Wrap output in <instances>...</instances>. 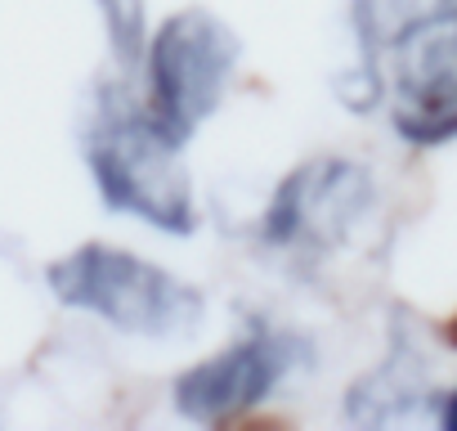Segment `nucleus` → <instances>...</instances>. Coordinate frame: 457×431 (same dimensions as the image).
<instances>
[{
    "label": "nucleus",
    "mask_w": 457,
    "mask_h": 431,
    "mask_svg": "<svg viewBox=\"0 0 457 431\" xmlns=\"http://www.w3.org/2000/svg\"><path fill=\"white\" fill-rule=\"evenodd\" d=\"M314 359L310 342L283 333L265 319H252L238 342H228L220 355L184 368L170 386V400L184 418L197 422H234L265 404L292 373Z\"/></svg>",
    "instance_id": "nucleus-4"
},
{
    "label": "nucleus",
    "mask_w": 457,
    "mask_h": 431,
    "mask_svg": "<svg viewBox=\"0 0 457 431\" xmlns=\"http://www.w3.org/2000/svg\"><path fill=\"white\" fill-rule=\"evenodd\" d=\"M444 337H448V342H453V346H457V315H453V319H448V324H444Z\"/></svg>",
    "instance_id": "nucleus-12"
},
{
    "label": "nucleus",
    "mask_w": 457,
    "mask_h": 431,
    "mask_svg": "<svg viewBox=\"0 0 457 431\" xmlns=\"http://www.w3.org/2000/svg\"><path fill=\"white\" fill-rule=\"evenodd\" d=\"M86 166L95 175L99 202L108 211L135 216V221L162 230V234H193L197 230V207L193 184L179 162V148L148 108H139L126 90L99 86L95 108L81 131Z\"/></svg>",
    "instance_id": "nucleus-1"
},
{
    "label": "nucleus",
    "mask_w": 457,
    "mask_h": 431,
    "mask_svg": "<svg viewBox=\"0 0 457 431\" xmlns=\"http://www.w3.org/2000/svg\"><path fill=\"white\" fill-rule=\"evenodd\" d=\"M243 41L211 10L170 14L148 41V113L175 139L188 144L202 122L224 104L238 72Z\"/></svg>",
    "instance_id": "nucleus-3"
},
{
    "label": "nucleus",
    "mask_w": 457,
    "mask_h": 431,
    "mask_svg": "<svg viewBox=\"0 0 457 431\" xmlns=\"http://www.w3.org/2000/svg\"><path fill=\"white\" fill-rule=\"evenodd\" d=\"M395 68V131L430 148L457 139V10L408 14L386 32Z\"/></svg>",
    "instance_id": "nucleus-5"
},
{
    "label": "nucleus",
    "mask_w": 457,
    "mask_h": 431,
    "mask_svg": "<svg viewBox=\"0 0 457 431\" xmlns=\"http://www.w3.org/2000/svg\"><path fill=\"white\" fill-rule=\"evenodd\" d=\"M439 422H444L448 431H457V391L439 400Z\"/></svg>",
    "instance_id": "nucleus-11"
},
{
    "label": "nucleus",
    "mask_w": 457,
    "mask_h": 431,
    "mask_svg": "<svg viewBox=\"0 0 457 431\" xmlns=\"http://www.w3.org/2000/svg\"><path fill=\"white\" fill-rule=\"evenodd\" d=\"M426 400H430L426 364L412 351V342L399 333L395 346H390V359L350 386L345 418L350 422H363V427H381V422H395V418H403L408 409H417Z\"/></svg>",
    "instance_id": "nucleus-7"
},
{
    "label": "nucleus",
    "mask_w": 457,
    "mask_h": 431,
    "mask_svg": "<svg viewBox=\"0 0 457 431\" xmlns=\"http://www.w3.org/2000/svg\"><path fill=\"white\" fill-rule=\"evenodd\" d=\"M395 19H408V14H439V10H457V0H390Z\"/></svg>",
    "instance_id": "nucleus-10"
},
{
    "label": "nucleus",
    "mask_w": 457,
    "mask_h": 431,
    "mask_svg": "<svg viewBox=\"0 0 457 431\" xmlns=\"http://www.w3.org/2000/svg\"><path fill=\"white\" fill-rule=\"evenodd\" d=\"M372 202L377 184L368 166L350 157H314L274 189L261 216V239L283 252H332L354 234Z\"/></svg>",
    "instance_id": "nucleus-6"
},
{
    "label": "nucleus",
    "mask_w": 457,
    "mask_h": 431,
    "mask_svg": "<svg viewBox=\"0 0 457 431\" xmlns=\"http://www.w3.org/2000/svg\"><path fill=\"white\" fill-rule=\"evenodd\" d=\"M354 23V63L337 72L332 90L350 113H372L386 95V10L381 0H350Z\"/></svg>",
    "instance_id": "nucleus-8"
},
{
    "label": "nucleus",
    "mask_w": 457,
    "mask_h": 431,
    "mask_svg": "<svg viewBox=\"0 0 457 431\" xmlns=\"http://www.w3.org/2000/svg\"><path fill=\"white\" fill-rule=\"evenodd\" d=\"M46 283L59 306L86 310L126 337H193L206 319V301L193 283L112 243H81L46 270Z\"/></svg>",
    "instance_id": "nucleus-2"
},
{
    "label": "nucleus",
    "mask_w": 457,
    "mask_h": 431,
    "mask_svg": "<svg viewBox=\"0 0 457 431\" xmlns=\"http://www.w3.org/2000/svg\"><path fill=\"white\" fill-rule=\"evenodd\" d=\"M99 14H104V28H108V41H112V55L135 68L139 55H144V0H95Z\"/></svg>",
    "instance_id": "nucleus-9"
}]
</instances>
